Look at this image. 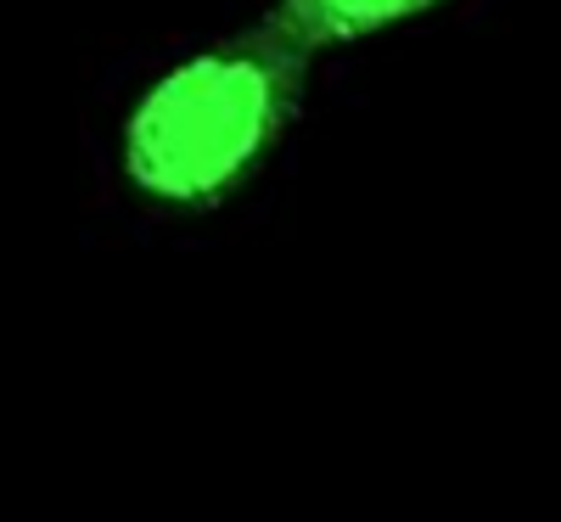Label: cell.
Listing matches in <instances>:
<instances>
[{
	"label": "cell",
	"instance_id": "1",
	"mask_svg": "<svg viewBox=\"0 0 561 522\" xmlns=\"http://www.w3.org/2000/svg\"><path fill=\"white\" fill-rule=\"evenodd\" d=\"M304 52L270 23L163 68L124 118V174L140 197L208 208L270 158L293 124Z\"/></svg>",
	"mask_w": 561,
	"mask_h": 522
},
{
	"label": "cell",
	"instance_id": "2",
	"mask_svg": "<svg viewBox=\"0 0 561 522\" xmlns=\"http://www.w3.org/2000/svg\"><path fill=\"white\" fill-rule=\"evenodd\" d=\"M433 7L438 0H275V12L264 23L309 57V52H325V45H354L370 34H388Z\"/></svg>",
	"mask_w": 561,
	"mask_h": 522
}]
</instances>
